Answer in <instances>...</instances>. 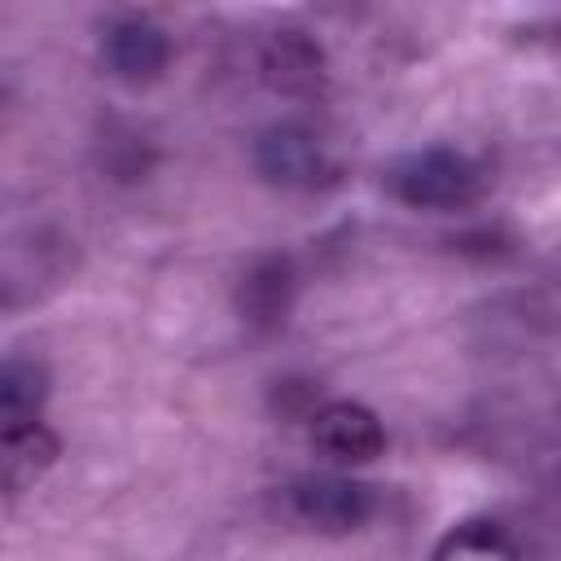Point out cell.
I'll use <instances>...</instances> for the list:
<instances>
[{"label":"cell","instance_id":"obj_1","mask_svg":"<svg viewBox=\"0 0 561 561\" xmlns=\"http://www.w3.org/2000/svg\"><path fill=\"white\" fill-rule=\"evenodd\" d=\"M478 184H482V175H478L473 158H465L460 149H447V145L403 153L386 167L390 197L412 210H456V206L473 202Z\"/></svg>","mask_w":561,"mask_h":561},{"label":"cell","instance_id":"obj_7","mask_svg":"<svg viewBox=\"0 0 561 561\" xmlns=\"http://www.w3.org/2000/svg\"><path fill=\"white\" fill-rule=\"evenodd\" d=\"M294 307V263L285 254H259L237 280V311L245 324L272 333Z\"/></svg>","mask_w":561,"mask_h":561},{"label":"cell","instance_id":"obj_3","mask_svg":"<svg viewBox=\"0 0 561 561\" xmlns=\"http://www.w3.org/2000/svg\"><path fill=\"white\" fill-rule=\"evenodd\" d=\"M289 508L302 526L320 530V535H351L359 530L373 508H377V491L359 478H342V473H307L289 486Z\"/></svg>","mask_w":561,"mask_h":561},{"label":"cell","instance_id":"obj_6","mask_svg":"<svg viewBox=\"0 0 561 561\" xmlns=\"http://www.w3.org/2000/svg\"><path fill=\"white\" fill-rule=\"evenodd\" d=\"M61 456V438L44 421H13L0 425V491L18 495L48 478V469Z\"/></svg>","mask_w":561,"mask_h":561},{"label":"cell","instance_id":"obj_5","mask_svg":"<svg viewBox=\"0 0 561 561\" xmlns=\"http://www.w3.org/2000/svg\"><path fill=\"white\" fill-rule=\"evenodd\" d=\"M101 57H105L110 75H118L127 83H153L171 66V39L149 18H118V22H110V31L101 39Z\"/></svg>","mask_w":561,"mask_h":561},{"label":"cell","instance_id":"obj_4","mask_svg":"<svg viewBox=\"0 0 561 561\" xmlns=\"http://www.w3.org/2000/svg\"><path fill=\"white\" fill-rule=\"evenodd\" d=\"M311 447L333 465H368L386 451V425L355 399L320 403L311 416Z\"/></svg>","mask_w":561,"mask_h":561},{"label":"cell","instance_id":"obj_8","mask_svg":"<svg viewBox=\"0 0 561 561\" xmlns=\"http://www.w3.org/2000/svg\"><path fill=\"white\" fill-rule=\"evenodd\" d=\"M259 70H263L267 88H276V92H311L324 75V57L302 31H276L263 44Z\"/></svg>","mask_w":561,"mask_h":561},{"label":"cell","instance_id":"obj_2","mask_svg":"<svg viewBox=\"0 0 561 561\" xmlns=\"http://www.w3.org/2000/svg\"><path fill=\"white\" fill-rule=\"evenodd\" d=\"M254 171L272 188H316L333 175V158L311 127L272 123L254 136Z\"/></svg>","mask_w":561,"mask_h":561},{"label":"cell","instance_id":"obj_10","mask_svg":"<svg viewBox=\"0 0 561 561\" xmlns=\"http://www.w3.org/2000/svg\"><path fill=\"white\" fill-rule=\"evenodd\" d=\"M434 557L447 561V557H517V543L508 539V530L491 517H473V522H460L451 535H443L434 543Z\"/></svg>","mask_w":561,"mask_h":561},{"label":"cell","instance_id":"obj_9","mask_svg":"<svg viewBox=\"0 0 561 561\" xmlns=\"http://www.w3.org/2000/svg\"><path fill=\"white\" fill-rule=\"evenodd\" d=\"M48 368L35 355H0V425L39 416L48 399Z\"/></svg>","mask_w":561,"mask_h":561}]
</instances>
